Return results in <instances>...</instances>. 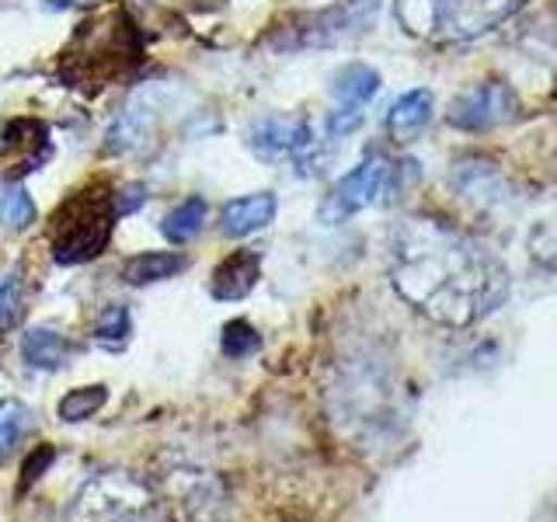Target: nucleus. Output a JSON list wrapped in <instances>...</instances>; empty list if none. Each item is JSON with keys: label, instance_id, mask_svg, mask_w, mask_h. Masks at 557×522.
<instances>
[{"label": "nucleus", "instance_id": "1", "mask_svg": "<svg viewBox=\"0 0 557 522\" xmlns=\"http://www.w3.org/2000/svg\"><path fill=\"white\" fill-rule=\"evenodd\" d=\"M391 283L405 303L443 327H474L509 300L505 261L460 226L408 216L391 237Z\"/></svg>", "mask_w": 557, "mask_h": 522}, {"label": "nucleus", "instance_id": "2", "mask_svg": "<svg viewBox=\"0 0 557 522\" xmlns=\"http://www.w3.org/2000/svg\"><path fill=\"white\" fill-rule=\"evenodd\" d=\"M460 196L492 220L522 231V248L544 269H557V199L533 191L484 161H467L453 174Z\"/></svg>", "mask_w": 557, "mask_h": 522}, {"label": "nucleus", "instance_id": "3", "mask_svg": "<svg viewBox=\"0 0 557 522\" xmlns=\"http://www.w3.org/2000/svg\"><path fill=\"white\" fill-rule=\"evenodd\" d=\"M527 4L530 0H394V17L414 39L453 46L495 32Z\"/></svg>", "mask_w": 557, "mask_h": 522}, {"label": "nucleus", "instance_id": "4", "mask_svg": "<svg viewBox=\"0 0 557 522\" xmlns=\"http://www.w3.org/2000/svg\"><path fill=\"white\" fill-rule=\"evenodd\" d=\"M115 220L119 216L112 209L109 185H95V188L77 191V196H70L49 226L52 258H57L60 265H84V261L98 258L112 237Z\"/></svg>", "mask_w": 557, "mask_h": 522}, {"label": "nucleus", "instance_id": "5", "mask_svg": "<svg viewBox=\"0 0 557 522\" xmlns=\"http://www.w3.org/2000/svg\"><path fill=\"white\" fill-rule=\"evenodd\" d=\"M74 60V77L87 80H115L126 77L129 70L144 60V42L139 32L122 11H112L101 22H84L77 32V42L70 49Z\"/></svg>", "mask_w": 557, "mask_h": 522}, {"label": "nucleus", "instance_id": "6", "mask_svg": "<svg viewBox=\"0 0 557 522\" xmlns=\"http://www.w3.org/2000/svg\"><path fill=\"white\" fill-rule=\"evenodd\" d=\"M70 522H164V509L147 481L109 470L81 487L70 505Z\"/></svg>", "mask_w": 557, "mask_h": 522}, {"label": "nucleus", "instance_id": "7", "mask_svg": "<svg viewBox=\"0 0 557 522\" xmlns=\"http://www.w3.org/2000/svg\"><path fill=\"white\" fill-rule=\"evenodd\" d=\"M397 164H391L387 157H366L359 167H352L345 174V178L331 188V196L321 209V220L324 223H342L348 216H356L359 209L373 206L376 199H387L391 191H397Z\"/></svg>", "mask_w": 557, "mask_h": 522}, {"label": "nucleus", "instance_id": "8", "mask_svg": "<svg viewBox=\"0 0 557 522\" xmlns=\"http://www.w3.org/2000/svg\"><path fill=\"white\" fill-rule=\"evenodd\" d=\"M248 147L255 150L258 161H283V157H293L307 174V164H313V153H318V139H313L307 119L272 115V119L255 122L248 133Z\"/></svg>", "mask_w": 557, "mask_h": 522}, {"label": "nucleus", "instance_id": "9", "mask_svg": "<svg viewBox=\"0 0 557 522\" xmlns=\"http://www.w3.org/2000/svg\"><path fill=\"white\" fill-rule=\"evenodd\" d=\"M516 109H519V101L509 87L498 84V80H484V84L470 87V91H463L457 101H453L449 122L467 129V133H481V129H492V126H502V122H509L516 115Z\"/></svg>", "mask_w": 557, "mask_h": 522}, {"label": "nucleus", "instance_id": "10", "mask_svg": "<svg viewBox=\"0 0 557 522\" xmlns=\"http://www.w3.org/2000/svg\"><path fill=\"white\" fill-rule=\"evenodd\" d=\"M49 161V129L35 119H14L0 133V164L8 174L39 171Z\"/></svg>", "mask_w": 557, "mask_h": 522}, {"label": "nucleus", "instance_id": "11", "mask_svg": "<svg viewBox=\"0 0 557 522\" xmlns=\"http://www.w3.org/2000/svg\"><path fill=\"white\" fill-rule=\"evenodd\" d=\"M261 278V258L258 251H234L226 254L220 265L213 269V278H209V293H213V300H244L255 283Z\"/></svg>", "mask_w": 557, "mask_h": 522}, {"label": "nucleus", "instance_id": "12", "mask_svg": "<svg viewBox=\"0 0 557 522\" xmlns=\"http://www.w3.org/2000/svg\"><path fill=\"white\" fill-rule=\"evenodd\" d=\"M275 216V196L272 191H255V196H244V199H234L223 206L220 213V226L226 237H248L261 226H269Z\"/></svg>", "mask_w": 557, "mask_h": 522}, {"label": "nucleus", "instance_id": "13", "mask_svg": "<svg viewBox=\"0 0 557 522\" xmlns=\"http://www.w3.org/2000/svg\"><path fill=\"white\" fill-rule=\"evenodd\" d=\"M432 91L418 87V91H408L394 101V109L387 112V136L394 144H411V139L422 133L429 122H432Z\"/></svg>", "mask_w": 557, "mask_h": 522}, {"label": "nucleus", "instance_id": "14", "mask_svg": "<svg viewBox=\"0 0 557 522\" xmlns=\"http://www.w3.org/2000/svg\"><path fill=\"white\" fill-rule=\"evenodd\" d=\"M185 265H188V258L178 251H139L122 265V278H126L129 286H150V283H164V278L178 275Z\"/></svg>", "mask_w": 557, "mask_h": 522}, {"label": "nucleus", "instance_id": "15", "mask_svg": "<svg viewBox=\"0 0 557 522\" xmlns=\"http://www.w3.org/2000/svg\"><path fill=\"white\" fill-rule=\"evenodd\" d=\"M376 91H380V74L366 63L342 66L335 74V84H331V95L338 98L342 109H362Z\"/></svg>", "mask_w": 557, "mask_h": 522}, {"label": "nucleus", "instance_id": "16", "mask_svg": "<svg viewBox=\"0 0 557 522\" xmlns=\"http://www.w3.org/2000/svg\"><path fill=\"white\" fill-rule=\"evenodd\" d=\"M22 356L32 370H63L70 356V341L52 327H35L22 338Z\"/></svg>", "mask_w": 557, "mask_h": 522}, {"label": "nucleus", "instance_id": "17", "mask_svg": "<svg viewBox=\"0 0 557 522\" xmlns=\"http://www.w3.org/2000/svg\"><path fill=\"white\" fill-rule=\"evenodd\" d=\"M206 216H209V202H206L202 196H188L185 202H178V206H174L171 213L164 216L161 234H164L171 244H188V240H196V237L202 234Z\"/></svg>", "mask_w": 557, "mask_h": 522}, {"label": "nucleus", "instance_id": "18", "mask_svg": "<svg viewBox=\"0 0 557 522\" xmlns=\"http://www.w3.org/2000/svg\"><path fill=\"white\" fill-rule=\"evenodd\" d=\"M32 428V411L22 400H0V460H8L14 446L25 439Z\"/></svg>", "mask_w": 557, "mask_h": 522}, {"label": "nucleus", "instance_id": "19", "mask_svg": "<svg viewBox=\"0 0 557 522\" xmlns=\"http://www.w3.org/2000/svg\"><path fill=\"white\" fill-rule=\"evenodd\" d=\"M32 223H35L32 196L17 182H8L0 188V226H8V231H25Z\"/></svg>", "mask_w": 557, "mask_h": 522}, {"label": "nucleus", "instance_id": "20", "mask_svg": "<svg viewBox=\"0 0 557 522\" xmlns=\"http://www.w3.org/2000/svg\"><path fill=\"white\" fill-rule=\"evenodd\" d=\"M147 144V119L139 115L136 109L133 112H122L115 122H112V129H109V153H133Z\"/></svg>", "mask_w": 557, "mask_h": 522}, {"label": "nucleus", "instance_id": "21", "mask_svg": "<svg viewBox=\"0 0 557 522\" xmlns=\"http://www.w3.org/2000/svg\"><path fill=\"white\" fill-rule=\"evenodd\" d=\"M104 400H109V390H104L101 383H95V387H81L60 400V418L63 422H87Z\"/></svg>", "mask_w": 557, "mask_h": 522}, {"label": "nucleus", "instance_id": "22", "mask_svg": "<svg viewBox=\"0 0 557 522\" xmlns=\"http://www.w3.org/2000/svg\"><path fill=\"white\" fill-rule=\"evenodd\" d=\"M220 348L226 359H248L261 348V335L248 324V321H231L223 327V338H220Z\"/></svg>", "mask_w": 557, "mask_h": 522}, {"label": "nucleus", "instance_id": "23", "mask_svg": "<svg viewBox=\"0 0 557 522\" xmlns=\"http://www.w3.org/2000/svg\"><path fill=\"white\" fill-rule=\"evenodd\" d=\"M133 335V318H129V310L126 307H109L101 313V321H98V341L101 345H109V348H122L129 341Z\"/></svg>", "mask_w": 557, "mask_h": 522}, {"label": "nucleus", "instance_id": "24", "mask_svg": "<svg viewBox=\"0 0 557 522\" xmlns=\"http://www.w3.org/2000/svg\"><path fill=\"white\" fill-rule=\"evenodd\" d=\"M22 318V283L17 278H4L0 283V335L11 331Z\"/></svg>", "mask_w": 557, "mask_h": 522}, {"label": "nucleus", "instance_id": "25", "mask_svg": "<svg viewBox=\"0 0 557 522\" xmlns=\"http://www.w3.org/2000/svg\"><path fill=\"white\" fill-rule=\"evenodd\" d=\"M147 202V185L144 182H133L126 188H119V196H112V209H115V216H129L136 213L139 206Z\"/></svg>", "mask_w": 557, "mask_h": 522}, {"label": "nucleus", "instance_id": "26", "mask_svg": "<svg viewBox=\"0 0 557 522\" xmlns=\"http://www.w3.org/2000/svg\"><path fill=\"white\" fill-rule=\"evenodd\" d=\"M359 126H362V109H338V112H331V119H327V133L335 139L348 136Z\"/></svg>", "mask_w": 557, "mask_h": 522}, {"label": "nucleus", "instance_id": "27", "mask_svg": "<svg viewBox=\"0 0 557 522\" xmlns=\"http://www.w3.org/2000/svg\"><path fill=\"white\" fill-rule=\"evenodd\" d=\"M52 457H57V452H52V446H42V449H35L32 457L25 460V481H22V487H32L35 481H39L42 474H46V467L52 463Z\"/></svg>", "mask_w": 557, "mask_h": 522}, {"label": "nucleus", "instance_id": "28", "mask_svg": "<svg viewBox=\"0 0 557 522\" xmlns=\"http://www.w3.org/2000/svg\"><path fill=\"white\" fill-rule=\"evenodd\" d=\"M46 4L52 8V11H70V8H95L98 4V0H46Z\"/></svg>", "mask_w": 557, "mask_h": 522}]
</instances>
